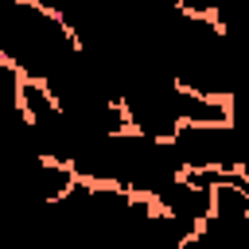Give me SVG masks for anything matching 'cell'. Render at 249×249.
Segmentation results:
<instances>
[{"instance_id":"obj_1","label":"cell","mask_w":249,"mask_h":249,"mask_svg":"<svg viewBox=\"0 0 249 249\" xmlns=\"http://www.w3.org/2000/svg\"><path fill=\"white\" fill-rule=\"evenodd\" d=\"M82 58L78 31L35 0H0V62L47 86Z\"/></svg>"}]
</instances>
